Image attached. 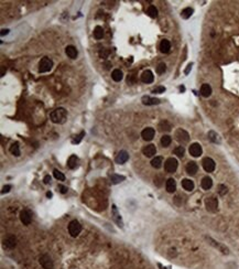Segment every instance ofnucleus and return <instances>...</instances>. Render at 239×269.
<instances>
[{
  "instance_id": "nucleus-1",
  "label": "nucleus",
  "mask_w": 239,
  "mask_h": 269,
  "mask_svg": "<svg viewBox=\"0 0 239 269\" xmlns=\"http://www.w3.org/2000/svg\"><path fill=\"white\" fill-rule=\"evenodd\" d=\"M50 118L54 124H64L67 118V111L62 107L56 108L50 114Z\"/></svg>"
},
{
  "instance_id": "nucleus-2",
  "label": "nucleus",
  "mask_w": 239,
  "mask_h": 269,
  "mask_svg": "<svg viewBox=\"0 0 239 269\" xmlns=\"http://www.w3.org/2000/svg\"><path fill=\"white\" fill-rule=\"evenodd\" d=\"M53 67V61L49 58H43L39 63V72L46 73L50 72Z\"/></svg>"
},
{
  "instance_id": "nucleus-3",
  "label": "nucleus",
  "mask_w": 239,
  "mask_h": 269,
  "mask_svg": "<svg viewBox=\"0 0 239 269\" xmlns=\"http://www.w3.org/2000/svg\"><path fill=\"white\" fill-rule=\"evenodd\" d=\"M82 232V225L78 221L74 220L69 224V233L72 237H77Z\"/></svg>"
},
{
  "instance_id": "nucleus-4",
  "label": "nucleus",
  "mask_w": 239,
  "mask_h": 269,
  "mask_svg": "<svg viewBox=\"0 0 239 269\" xmlns=\"http://www.w3.org/2000/svg\"><path fill=\"white\" fill-rule=\"evenodd\" d=\"M205 206L208 212H216L218 210V201L215 196H209L205 200Z\"/></svg>"
},
{
  "instance_id": "nucleus-5",
  "label": "nucleus",
  "mask_w": 239,
  "mask_h": 269,
  "mask_svg": "<svg viewBox=\"0 0 239 269\" xmlns=\"http://www.w3.org/2000/svg\"><path fill=\"white\" fill-rule=\"evenodd\" d=\"M177 160L175 158H169L164 163V169L167 173H174L177 169Z\"/></svg>"
},
{
  "instance_id": "nucleus-6",
  "label": "nucleus",
  "mask_w": 239,
  "mask_h": 269,
  "mask_svg": "<svg viewBox=\"0 0 239 269\" xmlns=\"http://www.w3.org/2000/svg\"><path fill=\"white\" fill-rule=\"evenodd\" d=\"M175 137H176V140L179 142H181V143H186V142H188V140H190V135H188V133H187L186 130H184V129H182V128H180V129L176 130Z\"/></svg>"
},
{
  "instance_id": "nucleus-7",
  "label": "nucleus",
  "mask_w": 239,
  "mask_h": 269,
  "mask_svg": "<svg viewBox=\"0 0 239 269\" xmlns=\"http://www.w3.org/2000/svg\"><path fill=\"white\" fill-rule=\"evenodd\" d=\"M39 261H40L41 266L43 267L44 269H53V267H54L52 259H51V257H50L47 254L42 255L40 257V259H39Z\"/></svg>"
},
{
  "instance_id": "nucleus-8",
  "label": "nucleus",
  "mask_w": 239,
  "mask_h": 269,
  "mask_svg": "<svg viewBox=\"0 0 239 269\" xmlns=\"http://www.w3.org/2000/svg\"><path fill=\"white\" fill-rule=\"evenodd\" d=\"M203 168H204V170L206 171V172H213L214 170H215V167H216V165H215V161H214L212 158H204L203 159Z\"/></svg>"
},
{
  "instance_id": "nucleus-9",
  "label": "nucleus",
  "mask_w": 239,
  "mask_h": 269,
  "mask_svg": "<svg viewBox=\"0 0 239 269\" xmlns=\"http://www.w3.org/2000/svg\"><path fill=\"white\" fill-rule=\"evenodd\" d=\"M188 151H190L191 156L195 157V158L199 157L203 152L202 147H201V145H199V143H197V142H194V143H192V145L190 146V149H188Z\"/></svg>"
},
{
  "instance_id": "nucleus-10",
  "label": "nucleus",
  "mask_w": 239,
  "mask_h": 269,
  "mask_svg": "<svg viewBox=\"0 0 239 269\" xmlns=\"http://www.w3.org/2000/svg\"><path fill=\"white\" fill-rule=\"evenodd\" d=\"M17 245V239L13 235H9L3 239V246L7 249H13Z\"/></svg>"
},
{
  "instance_id": "nucleus-11",
  "label": "nucleus",
  "mask_w": 239,
  "mask_h": 269,
  "mask_svg": "<svg viewBox=\"0 0 239 269\" xmlns=\"http://www.w3.org/2000/svg\"><path fill=\"white\" fill-rule=\"evenodd\" d=\"M156 135V130L151 127H148L146 129H143L141 133V137L143 138V140L146 141H150V140H152L153 137Z\"/></svg>"
},
{
  "instance_id": "nucleus-12",
  "label": "nucleus",
  "mask_w": 239,
  "mask_h": 269,
  "mask_svg": "<svg viewBox=\"0 0 239 269\" xmlns=\"http://www.w3.org/2000/svg\"><path fill=\"white\" fill-rule=\"evenodd\" d=\"M32 215L30 213V211L28 210H23L20 213V221L23 223V225H30L32 221Z\"/></svg>"
},
{
  "instance_id": "nucleus-13",
  "label": "nucleus",
  "mask_w": 239,
  "mask_h": 269,
  "mask_svg": "<svg viewBox=\"0 0 239 269\" xmlns=\"http://www.w3.org/2000/svg\"><path fill=\"white\" fill-rule=\"evenodd\" d=\"M128 159H129V154H128L127 151L121 150L120 152L117 154V157H116L115 160H116V162H117L118 165H124V163H126V162L128 161Z\"/></svg>"
},
{
  "instance_id": "nucleus-14",
  "label": "nucleus",
  "mask_w": 239,
  "mask_h": 269,
  "mask_svg": "<svg viewBox=\"0 0 239 269\" xmlns=\"http://www.w3.org/2000/svg\"><path fill=\"white\" fill-rule=\"evenodd\" d=\"M153 80H154V75H153V73L150 71V69H147V71H144L142 73L141 75V81L146 84H150V83H152Z\"/></svg>"
},
{
  "instance_id": "nucleus-15",
  "label": "nucleus",
  "mask_w": 239,
  "mask_h": 269,
  "mask_svg": "<svg viewBox=\"0 0 239 269\" xmlns=\"http://www.w3.org/2000/svg\"><path fill=\"white\" fill-rule=\"evenodd\" d=\"M142 152H143V154L146 157L150 158V157H153L154 154H156V146H154V145H148V146H146L143 149H142Z\"/></svg>"
},
{
  "instance_id": "nucleus-16",
  "label": "nucleus",
  "mask_w": 239,
  "mask_h": 269,
  "mask_svg": "<svg viewBox=\"0 0 239 269\" xmlns=\"http://www.w3.org/2000/svg\"><path fill=\"white\" fill-rule=\"evenodd\" d=\"M197 171H199V167H197V165H196V162L191 161L186 165L187 174H190V175H194V174H196V172H197Z\"/></svg>"
},
{
  "instance_id": "nucleus-17",
  "label": "nucleus",
  "mask_w": 239,
  "mask_h": 269,
  "mask_svg": "<svg viewBox=\"0 0 239 269\" xmlns=\"http://www.w3.org/2000/svg\"><path fill=\"white\" fill-rule=\"evenodd\" d=\"M142 103H143L144 105H148V106L158 105L160 104V99L154 98V97H150V96H143V97H142Z\"/></svg>"
},
{
  "instance_id": "nucleus-18",
  "label": "nucleus",
  "mask_w": 239,
  "mask_h": 269,
  "mask_svg": "<svg viewBox=\"0 0 239 269\" xmlns=\"http://www.w3.org/2000/svg\"><path fill=\"white\" fill-rule=\"evenodd\" d=\"M165 188H167V191L169 193H173V192H175L176 190V182L175 180L170 178V179L167 180V183H165Z\"/></svg>"
},
{
  "instance_id": "nucleus-19",
  "label": "nucleus",
  "mask_w": 239,
  "mask_h": 269,
  "mask_svg": "<svg viewBox=\"0 0 239 269\" xmlns=\"http://www.w3.org/2000/svg\"><path fill=\"white\" fill-rule=\"evenodd\" d=\"M65 53H66L67 56L71 58H77V50H76V48L73 45H67L66 49H65Z\"/></svg>"
},
{
  "instance_id": "nucleus-20",
  "label": "nucleus",
  "mask_w": 239,
  "mask_h": 269,
  "mask_svg": "<svg viewBox=\"0 0 239 269\" xmlns=\"http://www.w3.org/2000/svg\"><path fill=\"white\" fill-rule=\"evenodd\" d=\"M201 186H202L204 190H209V189L213 186V180L210 179L209 177L203 178L202 182H201Z\"/></svg>"
},
{
  "instance_id": "nucleus-21",
  "label": "nucleus",
  "mask_w": 239,
  "mask_h": 269,
  "mask_svg": "<svg viewBox=\"0 0 239 269\" xmlns=\"http://www.w3.org/2000/svg\"><path fill=\"white\" fill-rule=\"evenodd\" d=\"M77 165H78V158L75 154H73V156H71L69 158V160H67V167H69V169H75V168H77Z\"/></svg>"
},
{
  "instance_id": "nucleus-22",
  "label": "nucleus",
  "mask_w": 239,
  "mask_h": 269,
  "mask_svg": "<svg viewBox=\"0 0 239 269\" xmlns=\"http://www.w3.org/2000/svg\"><path fill=\"white\" fill-rule=\"evenodd\" d=\"M182 186L186 191H192V190H194V182L190 179H183L182 180Z\"/></svg>"
},
{
  "instance_id": "nucleus-23",
  "label": "nucleus",
  "mask_w": 239,
  "mask_h": 269,
  "mask_svg": "<svg viewBox=\"0 0 239 269\" xmlns=\"http://www.w3.org/2000/svg\"><path fill=\"white\" fill-rule=\"evenodd\" d=\"M171 50V43L170 41L167 40H162L160 43V51L162 53H169Z\"/></svg>"
},
{
  "instance_id": "nucleus-24",
  "label": "nucleus",
  "mask_w": 239,
  "mask_h": 269,
  "mask_svg": "<svg viewBox=\"0 0 239 269\" xmlns=\"http://www.w3.org/2000/svg\"><path fill=\"white\" fill-rule=\"evenodd\" d=\"M111 77L115 82H120L121 80H122V77H124V74H122V72H121L119 69H116L112 71Z\"/></svg>"
},
{
  "instance_id": "nucleus-25",
  "label": "nucleus",
  "mask_w": 239,
  "mask_h": 269,
  "mask_svg": "<svg viewBox=\"0 0 239 269\" xmlns=\"http://www.w3.org/2000/svg\"><path fill=\"white\" fill-rule=\"evenodd\" d=\"M201 94H202V96H204V97L210 96V94H212V87L208 84H203L202 87H201Z\"/></svg>"
},
{
  "instance_id": "nucleus-26",
  "label": "nucleus",
  "mask_w": 239,
  "mask_h": 269,
  "mask_svg": "<svg viewBox=\"0 0 239 269\" xmlns=\"http://www.w3.org/2000/svg\"><path fill=\"white\" fill-rule=\"evenodd\" d=\"M10 152H11L13 156L19 157L20 156V148H19V142H13L11 146H10Z\"/></svg>"
},
{
  "instance_id": "nucleus-27",
  "label": "nucleus",
  "mask_w": 239,
  "mask_h": 269,
  "mask_svg": "<svg viewBox=\"0 0 239 269\" xmlns=\"http://www.w3.org/2000/svg\"><path fill=\"white\" fill-rule=\"evenodd\" d=\"M159 128H160L161 131H170L171 128H172V125L167 122V120H162V122L159 124Z\"/></svg>"
},
{
  "instance_id": "nucleus-28",
  "label": "nucleus",
  "mask_w": 239,
  "mask_h": 269,
  "mask_svg": "<svg viewBox=\"0 0 239 269\" xmlns=\"http://www.w3.org/2000/svg\"><path fill=\"white\" fill-rule=\"evenodd\" d=\"M103 37H104V30H103L101 27L97 26L94 29V38L96 40H100V39H103Z\"/></svg>"
},
{
  "instance_id": "nucleus-29",
  "label": "nucleus",
  "mask_w": 239,
  "mask_h": 269,
  "mask_svg": "<svg viewBox=\"0 0 239 269\" xmlns=\"http://www.w3.org/2000/svg\"><path fill=\"white\" fill-rule=\"evenodd\" d=\"M125 179L126 178L124 175H119V174H111L110 175V181H111L112 184H118V183L125 181Z\"/></svg>"
},
{
  "instance_id": "nucleus-30",
  "label": "nucleus",
  "mask_w": 239,
  "mask_h": 269,
  "mask_svg": "<svg viewBox=\"0 0 239 269\" xmlns=\"http://www.w3.org/2000/svg\"><path fill=\"white\" fill-rule=\"evenodd\" d=\"M162 162H163V158H162V157H156V158L152 159V161H151V165H152L153 168L160 169L162 167Z\"/></svg>"
},
{
  "instance_id": "nucleus-31",
  "label": "nucleus",
  "mask_w": 239,
  "mask_h": 269,
  "mask_svg": "<svg viewBox=\"0 0 239 269\" xmlns=\"http://www.w3.org/2000/svg\"><path fill=\"white\" fill-rule=\"evenodd\" d=\"M112 214H114V218H115L116 222L119 224V226H120V227H122V222H121V218H120V216H119V214H118L117 206H116V205H112Z\"/></svg>"
},
{
  "instance_id": "nucleus-32",
  "label": "nucleus",
  "mask_w": 239,
  "mask_h": 269,
  "mask_svg": "<svg viewBox=\"0 0 239 269\" xmlns=\"http://www.w3.org/2000/svg\"><path fill=\"white\" fill-rule=\"evenodd\" d=\"M171 142H172V138H171L169 135H164V136L161 138V145L163 147H169L171 145Z\"/></svg>"
},
{
  "instance_id": "nucleus-33",
  "label": "nucleus",
  "mask_w": 239,
  "mask_h": 269,
  "mask_svg": "<svg viewBox=\"0 0 239 269\" xmlns=\"http://www.w3.org/2000/svg\"><path fill=\"white\" fill-rule=\"evenodd\" d=\"M193 15V9L192 8H185L184 10H182V13H181V17L183 19H188L191 16Z\"/></svg>"
},
{
  "instance_id": "nucleus-34",
  "label": "nucleus",
  "mask_w": 239,
  "mask_h": 269,
  "mask_svg": "<svg viewBox=\"0 0 239 269\" xmlns=\"http://www.w3.org/2000/svg\"><path fill=\"white\" fill-rule=\"evenodd\" d=\"M147 13L151 18H156L158 17V9H156L154 6H150L147 10Z\"/></svg>"
},
{
  "instance_id": "nucleus-35",
  "label": "nucleus",
  "mask_w": 239,
  "mask_h": 269,
  "mask_svg": "<svg viewBox=\"0 0 239 269\" xmlns=\"http://www.w3.org/2000/svg\"><path fill=\"white\" fill-rule=\"evenodd\" d=\"M208 138H209L210 141L215 142V143H218V142L220 141V140H219L218 135H217L215 131H209V133H208Z\"/></svg>"
},
{
  "instance_id": "nucleus-36",
  "label": "nucleus",
  "mask_w": 239,
  "mask_h": 269,
  "mask_svg": "<svg viewBox=\"0 0 239 269\" xmlns=\"http://www.w3.org/2000/svg\"><path fill=\"white\" fill-rule=\"evenodd\" d=\"M173 152H174V154H176V156L179 157V158H183V157H184V154H185V149H184V147L180 146V147L175 148Z\"/></svg>"
},
{
  "instance_id": "nucleus-37",
  "label": "nucleus",
  "mask_w": 239,
  "mask_h": 269,
  "mask_svg": "<svg viewBox=\"0 0 239 269\" xmlns=\"http://www.w3.org/2000/svg\"><path fill=\"white\" fill-rule=\"evenodd\" d=\"M53 175H54L55 179L58 180V181H64V180H65V175H64L61 171H58V169H55V170L53 171Z\"/></svg>"
},
{
  "instance_id": "nucleus-38",
  "label": "nucleus",
  "mask_w": 239,
  "mask_h": 269,
  "mask_svg": "<svg viewBox=\"0 0 239 269\" xmlns=\"http://www.w3.org/2000/svg\"><path fill=\"white\" fill-rule=\"evenodd\" d=\"M165 69H167V65L164 63H160L156 66V73L158 74H163L165 72Z\"/></svg>"
},
{
  "instance_id": "nucleus-39",
  "label": "nucleus",
  "mask_w": 239,
  "mask_h": 269,
  "mask_svg": "<svg viewBox=\"0 0 239 269\" xmlns=\"http://www.w3.org/2000/svg\"><path fill=\"white\" fill-rule=\"evenodd\" d=\"M109 54H110V51L107 49H103L99 51V56H100L101 58H107L109 56Z\"/></svg>"
},
{
  "instance_id": "nucleus-40",
  "label": "nucleus",
  "mask_w": 239,
  "mask_h": 269,
  "mask_svg": "<svg viewBox=\"0 0 239 269\" xmlns=\"http://www.w3.org/2000/svg\"><path fill=\"white\" fill-rule=\"evenodd\" d=\"M227 188H226V186H225L224 184H219L218 185V193H219V195H225V194L227 193Z\"/></svg>"
},
{
  "instance_id": "nucleus-41",
  "label": "nucleus",
  "mask_w": 239,
  "mask_h": 269,
  "mask_svg": "<svg viewBox=\"0 0 239 269\" xmlns=\"http://www.w3.org/2000/svg\"><path fill=\"white\" fill-rule=\"evenodd\" d=\"M162 183H163V177H162V175H156V177L154 178V184H156V186H161Z\"/></svg>"
},
{
  "instance_id": "nucleus-42",
  "label": "nucleus",
  "mask_w": 239,
  "mask_h": 269,
  "mask_svg": "<svg viewBox=\"0 0 239 269\" xmlns=\"http://www.w3.org/2000/svg\"><path fill=\"white\" fill-rule=\"evenodd\" d=\"M165 92V87L164 86H158L156 88H153L152 93L154 94H161V93H164Z\"/></svg>"
},
{
  "instance_id": "nucleus-43",
  "label": "nucleus",
  "mask_w": 239,
  "mask_h": 269,
  "mask_svg": "<svg viewBox=\"0 0 239 269\" xmlns=\"http://www.w3.org/2000/svg\"><path fill=\"white\" fill-rule=\"evenodd\" d=\"M135 75H132V74H130V75H128L127 77V83L128 84H135Z\"/></svg>"
},
{
  "instance_id": "nucleus-44",
  "label": "nucleus",
  "mask_w": 239,
  "mask_h": 269,
  "mask_svg": "<svg viewBox=\"0 0 239 269\" xmlns=\"http://www.w3.org/2000/svg\"><path fill=\"white\" fill-rule=\"evenodd\" d=\"M58 190L61 192V193L65 194V193H66V192H67V186H65V185L60 184V185H58Z\"/></svg>"
},
{
  "instance_id": "nucleus-45",
  "label": "nucleus",
  "mask_w": 239,
  "mask_h": 269,
  "mask_svg": "<svg viewBox=\"0 0 239 269\" xmlns=\"http://www.w3.org/2000/svg\"><path fill=\"white\" fill-rule=\"evenodd\" d=\"M83 136H85V133H84V131H82V133H79L78 136H76L77 138H75V140H73V142H74V143H78V142H79L82 139H83Z\"/></svg>"
},
{
  "instance_id": "nucleus-46",
  "label": "nucleus",
  "mask_w": 239,
  "mask_h": 269,
  "mask_svg": "<svg viewBox=\"0 0 239 269\" xmlns=\"http://www.w3.org/2000/svg\"><path fill=\"white\" fill-rule=\"evenodd\" d=\"M10 189H11V185H5L2 188V191H1V193H8L9 191H10Z\"/></svg>"
},
{
  "instance_id": "nucleus-47",
  "label": "nucleus",
  "mask_w": 239,
  "mask_h": 269,
  "mask_svg": "<svg viewBox=\"0 0 239 269\" xmlns=\"http://www.w3.org/2000/svg\"><path fill=\"white\" fill-rule=\"evenodd\" d=\"M192 66H193V63H190L188 64V65H187V67H186V69H185L184 71V73L185 74H188V73H190V71H191V69H192Z\"/></svg>"
},
{
  "instance_id": "nucleus-48",
  "label": "nucleus",
  "mask_w": 239,
  "mask_h": 269,
  "mask_svg": "<svg viewBox=\"0 0 239 269\" xmlns=\"http://www.w3.org/2000/svg\"><path fill=\"white\" fill-rule=\"evenodd\" d=\"M43 181H44V183H45V184H49V183L51 182V177H50V175H45V177H44V179H43Z\"/></svg>"
},
{
  "instance_id": "nucleus-49",
  "label": "nucleus",
  "mask_w": 239,
  "mask_h": 269,
  "mask_svg": "<svg viewBox=\"0 0 239 269\" xmlns=\"http://www.w3.org/2000/svg\"><path fill=\"white\" fill-rule=\"evenodd\" d=\"M9 33V30L8 29H2L1 30V37H5Z\"/></svg>"
},
{
  "instance_id": "nucleus-50",
  "label": "nucleus",
  "mask_w": 239,
  "mask_h": 269,
  "mask_svg": "<svg viewBox=\"0 0 239 269\" xmlns=\"http://www.w3.org/2000/svg\"><path fill=\"white\" fill-rule=\"evenodd\" d=\"M158 266H159V268H160V269H169V268H167V267H163L161 264H158Z\"/></svg>"
},
{
  "instance_id": "nucleus-51",
  "label": "nucleus",
  "mask_w": 239,
  "mask_h": 269,
  "mask_svg": "<svg viewBox=\"0 0 239 269\" xmlns=\"http://www.w3.org/2000/svg\"><path fill=\"white\" fill-rule=\"evenodd\" d=\"M180 90H181V92H184V90H185V87L184 86H181V87H180Z\"/></svg>"
},
{
  "instance_id": "nucleus-52",
  "label": "nucleus",
  "mask_w": 239,
  "mask_h": 269,
  "mask_svg": "<svg viewBox=\"0 0 239 269\" xmlns=\"http://www.w3.org/2000/svg\"><path fill=\"white\" fill-rule=\"evenodd\" d=\"M46 195H47L49 197H51V196H52V193H51V192H47V193H46Z\"/></svg>"
}]
</instances>
